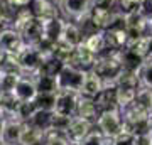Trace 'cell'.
<instances>
[{
    "label": "cell",
    "instance_id": "74e56055",
    "mask_svg": "<svg viewBox=\"0 0 152 145\" xmlns=\"http://www.w3.org/2000/svg\"><path fill=\"white\" fill-rule=\"evenodd\" d=\"M112 145H135V135L124 130L120 135L112 138Z\"/></svg>",
    "mask_w": 152,
    "mask_h": 145
},
{
    "label": "cell",
    "instance_id": "277c9868",
    "mask_svg": "<svg viewBox=\"0 0 152 145\" xmlns=\"http://www.w3.org/2000/svg\"><path fill=\"white\" fill-rule=\"evenodd\" d=\"M93 5H95L93 0H63L59 10L66 20H73L78 24L90 15Z\"/></svg>",
    "mask_w": 152,
    "mask_h": 145
},
{
    "label": "cell",
    "instance_id": "44dd1931",
    "mask_svg": "<svg viewBox=\"0 0 152 145\" xmlns=\"http://www.w3.org/2000/svg\"><path fill=\"white\" fill-rule=\"evenodd\" d=\"M105 88V83L100 76L95 73L93 69L86 71V78H85V85H83L81 95L88 98H96L98 93Z\"/></svg>",
    "mask_w": 152,
    "mask_h": 145
},
{
    "label": "cell",
    "instance_id": "8d00e7d4",
    "mask_svg": "<svg viewBox=\"0 0 152 145\" xmlns=\"http://www.w3.org/2000/svg\"><path fill=\"white\" fill-rule=\"evenodd\" d=\"M144 0H117V10L122 14H129V12L139 10Z\"/></svg>",
    "mask_w": 152,
    "mask_h": 145
},
{
    "label": "cell",
    "instance_id": "8fae6325",
    "mask_svg": "<svg viewBox=\"0 0 152 145\" xmlns=\"http://www.w3.org/2000/svg\"><path fill=\"white\" fill-rule=\"evenodd\" d=\"M14 95L17 96L19 101H36L39 91H37V86H36V81H34L32 76H29V74L20 76V79L17 81V85H15Z\"/></svg>",
    "mask_w": 152,
    "mask_h": 145
},
{
    "label": "cell",
    "instance_id": "5b68a950",
    "mask_svg": "<svg viewBox=\"0 0 152 145\" xmlns=\"http://www.w3.org/2000/svg\"><path fill=\"white\" fill-rule=\"evenodd\" d=\"M17 59H19V64H20L24 74L31 76L41 68V64L44 61V56L34 44H26V47L17 54Z\"/></svg>",
    "mask_w": 152,
    "mask_h": 145
},
{
    "label": "cell",
    "instance_id": "ba28073f",
    "mask_svg": "<svg viewBox=\"0 0 152 145\" xmlns=\"http://www.w3.org/2000/svg\"><path fill=\"white\" fill-rule=\"evenodd\" d=\"M17 31L22 34L26 44H37L44 37V20L37 19L36 15L29 17L26 22L15 27Z\"/></svg>",
    "mask_w": 152,
    "mask_h": 145
},
{
    "label": "cell",
    "instance_id": "52a82bcc",
    "mask_svg": "<svg viewBox=\"0 0 152 145\" xmlns=\"http://www.w3.org/2000/svg\"><path fill=\"white\" fill-rule=\"evenodd\" d=\"M80 98H81V93L69 91V90H59L56 93L54 111L61 113V115H68V117H75Z\"/></svg>",
    "mask_w": 152,
    "mask_h": 145
},
{
    "label": "cell",
    "instance_id": "7c38bea8",
    "mask_svg": "<svg viewBox=\"0 0 152 145\" xmlns=\"http://www.w3.org/2000/svg\"><path fill=\"white\" fill-rule=\"evenodd\" d=\"M115 12H117V9H107V7L93 5L91 12H90V20H91V24L95 26L96 31H107L113 24Z\"/></svg>",
    "mask_w": 152,
    "mask_h": 145
},
{
    "label": "cell",
    "instance_id": "ac0fdd59",
    "mask_svg": "<svg viewBox=\"0 0 152 145\" xmlns=\"http://www.w3.org/2000/svg\"><path fill=\"white\" fill-rule=\"evenodd\" d=\"M100 108H98L95 98H88V96H83L80 98V103H78V110H76V115L81 117V118L91 122V123H96L98 122V117H100Z\"/></svg>",
    "mask_w": 152,
    "mask_h": 145
},
{
    "label": "cell",
    "instance_id": "d6986e66",
    "mask_svg": "<svg viewBox=\"0 0 152 145\" xmlns=\"http://www.w3.org/2000/svg\"><path fill=\"white\" fill-rule=\"evenodd\" d=\"M22 128H24V122H20L17 118H5V125H4L0 140H4V142H7L10 145H19Z\"/></svg>",
    "mask_w": 152,
    "mask_h": 145
},
{
    "label": "cell",
    "instance_id": "7dc6e473",
    "mask_svg": "<svg viewBox=\"0 0 152 145\" xmlns=\"http://www.w3.org/2000/svg\"><path fill=\"white\" fill-rule=\"evenodd\" d=\"M151 133H152V115H151Z\"/></svg>",
    "mask_w": 152,
    "mask_h": 145
},
{
    "label": "cell",
    "instance_id": "ffe728a7",
    "mask_svg": "<svg viewBox=\"0 0 152 145\" xmlns=\"http://www.w3.org/2000/svg\"><path fill=\"white\" fill-rule=\"evenodd\" d=\"M44 135H46V132L42 128L27 122V123H24L19 145H44Z\"/></svg>",
    "mask_w": 152,
    "mask_h": 145
},
{
    "label": "cell",
    "instance_id": "6da1fadb",
    "mask_svg": "<svg viewBox=\"0 0 152 145\" xmlns=\"http://www.w3.org/2000/svg\"><path fill=\"white\" fill-rule=\"evenodd\" d=\"M93 71L103 79L105 85H117V79L124 71L120 51H105L103 54H100L93 66Z\"/></svg>",
    "mask_w": 152,
    "mask_h": 145
},
{
    "label": "cell",
    "instance_id": "4dcf8cb0",
    "mask_svg": "<svg viewBox=\"0 0 152 145\" xmlns=\"http://www.w3.org/2000/svg\"><path fill=\"white\" fill-rule=\"evenodd\" d=\"M36 105L39 110L53 113L56 106V93H39L36 98Z\"/></svg>",
    "mask_w": 152,
    "mask_h": 145
},
{
    "label": "cell",
    "instance_id": "e575fe53",
    "mask_svg": "<svg viewBox=\"0 0 152 145\" xmlns=\"http://www.w3.org/2000/svg\"><path fill=\"white\" fill-rule=\"evenodd\" d=\"M80 145H112V138H107L100 130H91V133L83 140Z\"/></svg>",
    "mask_w": 152,
    "mask_h": 145
},
{
    "label": "cell",
    "instance_id": "d590c367",
    "mask_svg": "<svg viewBox=\"0 0 152 145\" xmlns=\"http://www.w3.org/2000/svg\"><path fill=\"white\" fill-rule=\"evenodd\" d=\"M139 76H140L142 86H147L152 90V59H147L142 68L139 69Z\"/></svg>",
    "mask_w": 152,
    "mask_h": 145
},
{
    "label": "cell",
    "instance_id": "8992f818",
    "mask_svg": "<svg viewBox=\"0 0 152 145\" xmlns=\"http://www.w3.org/2000/svg\"><path fill=\"white\" fill-rule=\"evenodd\" d=\"M0 47L4 49L7 54H17L26 47V41L22 37V34L14 29L12 26H5L0 29Z\"/></svg>",
    "mask_w": 152,
    "mask_h": 145
},
{
    "label": "cell",
    "instance_id": "484cf974",
    "mask_svg": "<svg viewBox=\"0 0 152 145\" xmlns=\"http://www.w3.org/2000/svg\"><path fill=\"white\" fill-rule=\"evenodd\" d=\"M137 91H139V88H134V86H122V85H117V93H118V105H120V110H124L125 106H129V105H132V103L135 101Z\"/></svg>",
    "mask_w": 152,
    "mask_h": 145
},
{
    "label": "cell",
    "instance_id": "603a6c76",
    "mask_svg": "<svg viewBox=\"0 0 152 145\" xmlns=\"http://www.w3.org/2000/svg\"><path fill=\"white\" fill-rule=\"evenodd\" d=\"M85 46H86L93 54H103L107 51V41H105V32L103 31H96V32H91L88 34L86 37H85Z\"/></svg>",
    "mask_w": 152,
    "mask_h": 145
},
{
    "label": "cell",
    "instance_id": "9a60e30c",
    "mask_svg": "<svg viewBox=\"0 0 152 145\" xmlns=\"http://www.w3.org/2000/svg\"><path fill=\"white\" fill-rule=\"evenodd\" d=\"M95 101H96L100 111H105V110H117V108H120L117 85H105V88L98 93V96L95 98Z\"/></svg>",
    "mask_w": 152,
    "mask_h": 145
},
{
    "label": "cell",
    "instance_id": "b9f144b4",
    "mask_svg": "<svg viewBox=\"0 0 152 145\" xmlns=\"http://www.w3.org/2000/svg\"><path fill=\"white\" fill-rule=\"evenodd\" d=\"M4 125H5V117L0 115V137H2V130H4Z\"/></svg>",
    "mask_w": 152,
    "mask_h": 145
},
{
    "label": "cell",
    "instance_id": "7bdbcfd3",
    "mask_svg": "<svg viewBox=\"0 0 152 145\" xmlns=\"http://www.w3.org/2000/svg\"><path fill=\"white\" fill-rule=\"evenodd\" d=\"M5 56H7V52H5V51H4L2 47H0V64L4 63V59H5Z\"/></svg>",
    "mask_w": 152,
    "mask_h": 145
},
{
    "label": "cell",
    "instance_id": "bcb514c9",
    "mask_svg": "<svg viewBox=\"0 0 152 145\" xmlns=\"http://www.w3.org/2000/svg\"><path fill=\"white\" fill-rule=\"evenodd\" d=\"M0 145H10V144H7V142H4V140H0Z\"/></svg>",
    "mask_w": 152,
    "mask_h": 145
},
{
    "label": "cell",
    "instance_id": "30bf717a",
    "mask_svg": "<svg viewBox=\"0 0 152 145\" xmlns=\"http://www.w3.org/2000/svg\"><path fill=\"white\" fill-rule=\"evenodd\" d=\"M96 58H98L96 54H93L85 44H81V46L75 47L73 56H71V59H69L68 64L75 66V68H78V69L90 71V69H93V66H95V63H96Z\"/></svg>",
    "mask_w": 152,
    "mask_h": 145
},
{
    "label": "cell",
    "instance_id": "60d3db41",
    "mask_svg": "<svg viewBox=\"0 0 152 145\" xmlns=\"http://www.w3.org/2000/svg\"><path fill=\"white\" fill-rule=\"evenodd\" d=\"M10 2L17 7V9H22V7H29L32 0H10Z\"/></svg>",
    "mask_w": 152,
    "mask_h": 145
},
{
    "label": "cell",
    "instance_id": "3957f363",
    "mask_svg": "<svg viewBox=\"0 0 152 145\" xmlns=\"http://www.w3.org/2000/svg\"><path fill=\"white\" fill-rule=\"evenodd\" d=\"M85 78H86V71L78 69L71 64H64L63 69L58 74V85L59 90H69V91L81 93L83 85H85Z\"/></svg>",
    "mask_w": 152,
    "mask_h": 145
},
{
    "label": "cell",
    "instance_id": "836d02e7",
    "mask_svg": "<svg viewBox=\"0 0 152 145\" xmlns=\"http://www.w3.org/2000/svg\"><path fill=\"white\" fill-rule=\"evenodd\" d=\"M132 46H135L145 59H152V34H145L144 37H140Z\"/></svg>",
    "mask_w": 152,
    "mask_h": 145
},
{
    "label": "cell",
    "instance_id": "e0dca14e",
    "mask_svg": "<svg viewBox=\"0 0 152 145\" xmlns=\"http://www.w3.org/2000/svg\"><path fill=\"white\" fill-rule=\"evenodd\" d=\"M61 41L71 47H78L85 42V32L80 27V24H76L73 20H66L63 34H61Z\"/></svg>",
    "mask_w": 152,
    "mask_h": 145
},
{
    "label": "cell",
    "instance_id": "f546056e",
    "mask_svg": "<svg viewBox=\"0 0 152 145\" xmlns=\"http://www.w3.org/2000/svg\"><path fill=\"white\" fill-rule=\"evenodd\" d=\"M135 103L140 108H144L145 111H149L152 115V90L147 86H140L135 96Z\"/></svg>",
    "mask_w": 152,
    "mask_h": 145
},
{
    "label": "cell",
    "instance_id": "f6af8a7d",
    "mask_svg": "<svg viewBox=\"0 0 152 145\" xmlns=\"http://www.w3.org/2000/svg\"><path fill=\"white\" fill-rule=\"evenodd\" d=\"M49 2H53V4H56V5L59 7V5H61V2H63V0H49Z\"/></svg>",
    "mask_w": 152,
    "mask_h": 145
},
{
    "label": "cell",
    "instance_id": "7a4b0ae2",
    "mask_svg": "<svg viewBox=\"0 0 152 145\" xmlns=\"http://www.w3.org/2000/svg\"><path fill=\"white\" fill-rule=\"evenodd\" d=\"M96 127L107 138H115L117 135L124 132V117L120 108L117 110H105L100 113Z\"/></svg>",
    "mask_w": 152,
    "mask_h": 145
},
{
    "label": "cell",
    "instance_id": "4316f807",
    "mask_svg": "<svg viewBox=\"0 0 152 145\" xmlns=\"http://www.w3.org/2000/svg\"><path fill=\"white\" fill-rule=\"evenodd\" d=\"M39 108L36 105V101H20L19 103V108H17V113H15V118L24 122V123H27L31 122L36 111H37Z\"/></svg>",
    "mask_w": 152,
    "mask_h": 145
},
{
    "label": "cell",
    "instance_id": "5bb4252c",
    "mask_svg": "<svg viewBox=\"0 0 152 145\" xmlns=\"http://www.w3.org/2000/svg\"><path fill=\"white\" fill-rule=\"evenodd\" d=\"M29 7H31V10H32L34 15L44 22L58 19L61 15L59 7L56 5V4H53V2H49V0H32Z\"/></svg>",
    "mask_w": 152,
    "mask_h": 145
},
{
    "label": "cell",
    "instance_id": "816d5d0a",
    "mask_svg": "<svg viewBox=\"0 0 152 145\" xmlns=\"http://www.w3.org/2000/svg\"><path fill=\"white\" fill-rule=\"evenodd\" d=\"M151 29H152V26H151Z\"/></svg>",
    "mask_w": 152,
    "mask_h": 145
},
{
    "label": "cell",
    "instance_id": "4fadbf2b",
    "mask_svg": "<svg viewBox=\"0 0 152 145\" xmlns=\"http://www.w3.org/2000/svg\"><path fill=\"white\" fill-rule=\"evenodd\" d=\"M105 32L107 51H120L129 46V32L125 27H110Z\"/></svg>",
    "mask_w": 152,
    "mask_h": 145
},
{
    "label": "cell",
    "instance_id": "83f0119b",
    "mask_svg": "<svg viewBox=\"0 0 152 145\" xmlns=\"http://www.w3.org/2000/svg\"><path fill=\"white\" fill-rule=\"evenodd\" d=\"M63 66H64V63H61V61L58 59V58H54V56H49V58H44L41 68H39L36 73L58 76V74H59V71L63 69Z\"/></svg>",
    "mask_w": 152,
    "mask_h": 145
},
{
    "label": "cell",
    "instance_id": "9c48e42d",
    "mask_svg": "<svg viewBox=\"0 0 152 145\" xmlns=\"http://www.w3.org/2000/svg\"><path fill=\"white\" fill-rule=\"evenodd\" d=\"M91 127H93L91 122L75 115L71 118L69 127H68V138L71 140V144H81L83 140L91 133Z\"/></svg>",
    "mask_w": 152,
    "mask_h": 145
},
{
    "label": "cell",
    "instance_id": "f907efd6",
    "mask_svg": "<svg viewBox=\"0 0 152 145\" xmlns=\"http://www.w3.org/2000/svg\"><path fill=\"white\" fill-rule=\"evenodd\" d=\"M0 115H2V108H0Z\"/></svg>",
    "mask_w": 152,
    "mask_h": 145
},
{
    "label": "cell",
    "instance_id": "1f68e13d",
    "mask_svg": "<svg viewBox=\"0 0 152 145\" xmlns=\"http://www.w3.org/2000/svg\"><path fill=\"white\" fill-rule=\"evenodd\" d=\"M71 118H73V117L53 111L51 113V125H49V128H54V130H59V132L68 133V127H69V123H71Z\"/></svg>",
    "mask_w": 152,
    "mask_h": 145
},
{
    "label": "cell",
    "instance_id": "681fc988",
    "mask_svg": "<svg viewBox=\"0 0 152 145\" xmlns=\"http://www.w3.org/2000/svg\"><path fill=\"white\" fill-rule=\"evenodd\" d=\"M71 145H80V144H71Z\"/></svg>",
    "mask_w": 152,
    "mask_h": 145
},
{
    "label": "cell",
    "instance_id": "d4e9b609",
    "mask_svg": "<svg viewBox=\"0 0 152 145\" xmlns=\"http://www.w3.org/2000/svg\"><path fill=\"white\" fill-rule=\"evenodd\" d=\"M19 100L14 93H0V108L2 115L5 118H15L17 108H19Z\"/></svg>",
    "mask_w": 152,
    "mask_h": 145
},
{
    "label": "cell",
    "instance_id": "cb8c5ba5",
    "mask_svg": "<svg viewBox=\"0 0 152 145\" xmlns=\"http://www.w3.org/2000/svg\"><path fill=\"white\" fill-rule=\"evenodd\" d=\"M64 24H66V19H61V17L44 22V37L53 41V42H59Z\"/></svg>",
    "mask_w": 152,
    "mask_h": 145
},
{
    "label": "cell",
    "instance_id": "7402d4cb",
    "mask_svg": "<svg viewBox=\"0 0 152 145\" xmlns=\"http://www.w3.org/2000/svg\"><path fill=\"white\" fill-rule=\"evenodd\" d=\"M36 81L39 93H58L59 85H58V76L53 74H42V73H34L31 74Z\"/></svg>",
    "mask_w": 152,
    "mask_h": 145
},
{
    "label": "cell",
    "instance_id": "ee69618b",
    "mask_svg": "<svg viewBox=\"0 0 152 145\" xmlns=\"http://www.w3.org/2000/svg\"><path fill=\"white\" fill-rule=\"evenodd\" d=\"M5 19H4V15H2V14H0V29H2V27H5Z\"/></svg>",
    "mask_w": 152,
    "mask_h": 145
},
{
    "label": "cell",
    "instance_id": "d6a6232c",
    "mask_svg": "<svg viewBox=\"0 0 152 145\" xmlns=\"http://www.w3.org/2000/svg\"><path fill=\"white\" fill-rule=\"evenodd\" d=\"M20 79V74L15 73H4L0 79V93H14L17 81Z\"/></svg>",
    "mask_w": 152,
    "mask_h": 145
},
{
    "label": "cell",
    "instance_id": "f35d334b",
    "mask_svg": "<svg viewBox=\"0 0 152 145\" xmlns=\"http://www.w3.org/2000/svg\"><path fill=\"white\" fill-rule=\"evenodd\" d=\"M140 12H142V15L147 19V22L152 26V0H144L142 2Z\"/></svg>",
    "mask_w": 152,
    "mask_h": 145
},
{
    "label": "cell",
    "instance_id": "f1b7e54d",
    "mask_svg": "<svg viewBox=\"0 0 152 145\" xmlns=\"http://www.w3.org/2000/svg\"><path fill=\"white\" fill-rule=\"evenodd\" d=\"M44 145H71V140L68 138V133L48 128L44 135Z\"/></svg>",
    "mask_w": 152,
    "mask_h": 145
},
{
    "label": "cell",
    "instance_id": "2e32d148",
    "mask_svg": "<svg viewBox=\"0 0 152 145\" xmlns=\"http://www.w3.org/2000/svg\"><path fill=\"white\" fill-rule=\"evenodd\" d=\"M120 59H122V64H124L125 69L132 71H139L142 64L147 61L135 46H127V47L120 49Z\"/></svg>",
    "mask_w": 152,
    "mask_h": 145
},
{
    "label": "cell",
    "instance_id": "ab89813d",
    "mask_svg": "<svg viewBox=\"0 0 152 145\" xmlns=\"http://www.w3.org/2000/svg\"><path fill=\"white\" fill-rule=\"evenodd\" d=\"M135 145H152V133L147 132V133L135 135Z\"/></svg>",
    "mask_w": 152,
    "mask_h": 145
},
{
    "label": "cell",
    "instance_id": "c3c4849f",
    "mask_svg": "<svg viewBox=\"0 0 152 145\" xmlns=\"http://www.w3.org/2000/svg\"><path fill=\"white\" fill-rule=\"evenodd\" d=\"M2 74H4V71L0 69V79H2Z\"/></svg>",
    "mask_w": 152,
    "mask_h": 145
}]
</instances>
